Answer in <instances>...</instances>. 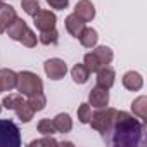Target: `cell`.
<instances>
[{"label": "cell", "instance_id": "obj_3", "mask_svg": "<svg viewBox=\"0 0 147 147\" xmlns=\"http://www.w3.org/2000/svg\"><path fill=\"white\" fill-rule=\"evenodd\" d=\"M21 131L11 119H0V147H19Z\"/></svg>", "mask_w": 147, "mask_h": 147}, {"label": "cell", "instance_id": "obj_14", "mask_svg": "<svg viewBox=\"0 0 147 147\" xmlns=\"http://www.w3.org/2000/svg\"><path fill=\"white\" fill-rule=\"evenodd\" d=\"M52 121H54V126L59 133H69L73 130V119L67 113H59Z\"/></svg>", "mask_w": 147, "mask_h": 147}, {"label": "cell", "instance_id": "obj_24", "mask_svg": "<svg viewBox=\"0 0 147 147\" xmlns=\"http://www.w3.org/2000/svg\"><path fill=\"white\" fill-rule=\"evenodd\" d=\"M38 133L40 135H43V137H47V135H54L57 130H55V126H54V121L52 119H49V118H43V119H40L38 121Z\"/></svg>", "mask_w": 147, "mask_h": 147}, {"label": "cell", "instance_id": "obj_1", "mask_svg": "<svg viewBox=\"0 0 147 147\" xmlns=\"http://www.w3.org/2000/svg\"><path fill=\"white\" fill-rule=\"evenodd\" d=\"M144 137V123L126 111L114 113L109 130L102 135L106 144L114 147H137Z\"/></svg>", "mask_w": 147, "mask_h": 147}, {"label": "cell", "instance_id": "obj_23", "mask_svg": "<svg viewBox=\"0 0 147 147\" xmlns=\"http://www.w3.org/2000/svg\"><path fill=\"white\" fill-rule=\"evenodd\" d=\"M83 64L87 66V69H88L90 73H97L100 67H104L94 52H88V54H85V57H83Z\"/></svg>", "mask_w": 147, "mask_h": 147}, {"label": "cell", "instance_id": "obj_17", "mask_svg": "<svg viewBox=\"0 0 147 147\" xmlns=\"http://www.w3.org/2000/svg\"><path fill=\"white\" fill-rule=\"evenodd\" d=\"M71 76H73V82L78 83V85H83L88 82V76H90V71L87 69L85 64H75L71 69Z\"/></svg>", "mask_w": 147, "mask_h": 147}, {"label": "cell", "instance_id": "obj_20", "mask_svg": "<svg viewBox=\"0 0 147 147\" xmlns=\"http://www.w3.org/2000/svg\"><path fill=\"white\" fill-rule=\"evenodd\" d=\"M26 102L31 106V109H33L35 113H40V111H43L45 106H47V97L43 95V92H38V94L30 95Z\"/></svg>", "mask_w": 147, "mask_h": 147}, {"label": "cell", "instance_id": "obj_4", "mask_svg": "<svg viewBox=\"0 0 147 147\" xmlns=\"http://www.w3.org/2000/svg\"><path fill=\"white\" fill-rule=\"evenodd\" d=\"M114 113H116V109L114 107H99L92 116H90V126L95 130V131H99L100 135H104L107 130H109V126H111V123H113V118H114Z\"/></svg>", "mask_w": 147, "mask_h": 147}, {"label": "cell", "instance_id": "obj_22", "mask_svg": "<svg viewBox=\"0 0 147 147\" xmlns=\"http://www.w3.org/2000/svg\"><path fill=\"white\" fill-rule=\"evenodd\" d=\"M59 40V33L55 28L52 30H47V31H40V36H38V42L43 43V45H55Z\"/></svg>", "mask_w": 147, "mask_h": 147}, {"label": "cell", "instance_id": "obj_30", "mask_svg": "<svg viewBox=\"0 0 147 147\" xmlns=\"http://www.w3.org/2000/svg\"><path fill=\"white\" fill-rule=\"evenodd\" d=\"M45 2H47L52 9H57V11H64V9L69 5V0H45Z\"/></svg>", "mask_w": 147, "mask_h": 147}, {"label": "cell", "instance_id": "obj_25", "mask_svg": "<svg viewBox=\"0 0 147 147\" xmlns=\"http://www.w3.org/2000/svg\"><path fill=\"white\" fill-rule=\"evenodd\" d=\"M19 42H21L24 47L33 49V47H36V43H38V36L35 35V31H33V30L26 28V30H24V33H23V36L19 38Z\"/></svg>", "mask_w": 147, "mask_h": 147}, {"label": "cell", "instance_id": "obj_11", "mask_svg": "<svg viewBox=\"0 0 147 147\" xmlns=\"http://www.w3.org/2000/svg\"><path fill=\"white\" fill-rule=\"evenodd\" d=\"M64 23H66V30H67V33H69L71 36H75V38H78V36L82 35L83 28H85V21H82L75 12L69 14V16L66 18Z\"/></svg>", "mask_w": 147, "mask_h": 147}, {"label": "cell", "instance_id": "obj_10", "mask_svg": "<svg viewBox=\"0 0 147 147\" xmlns=\"http://www.w3.org/2000/svg\"><path fill=\"white\" fill-rule=\"evenodd\" d=\"M123 87L130 92H138L144 87V78L137 71H128L123 75Z\"/></svg>", "mask_w": 147, "mask_h": 147}, {"label": "cell", "instance_id": "obj_29", "mask_svg": "<svg viewBox=\"0 0 147 147\" xmlns=\"http://www.w3.org/2000/svg\"><path fill=\"white\" fill-rule=\"evenodd\" d=\"M59 142L57 140H54L52 138V135H47V137H43V138H40V140H33V142H30V145L31 147H38V145H57Z\"/></svg>", "mask_w": 147, "mask_h": 147}, {"label": "cell", "instance_id": "obj_31", "mask_svg": "<svg viewBox=\"0 0 147 147\" xmlns=\"http://www.w3.org/2000/svg\"><path fill=\"white\" fill-rule=\"evenodd\" d=\"M4 31H5V28H4V26H2V24H0V35H2V33H4Z\"/></svg>", "mask_w": 147, "mask_h": 147}, {"label": "cell", "instance_id": "obj_19", "mask_svg": "<svg viewBox=\"0 0 147 147\" xmlns=\"http://www.w3.org/2000/svg\"><path fill=\"white\" fill-rule=\"evenodd\" d=\"M18 18V14H16V9L14 7H11V5H2V9H0V24H2L5 30H7V26L14 21Z\"/></svg>", "mask_w": 147, "mask_h": 147}, {"label": "cell", "instance_id": "obj_18", "mask_svg": "<svg viewBox=\"0 0 147 147\" xmlns=\"http://www.w3.org/2000/svg\"><path fill=\"white\" fill-rule=\"evenodd\" d=\"M16 114H18V118H19V121H23V123H30L31 119H33V116H35V111L31 109V106L26 102V100H23L16 109Z\"/></svg>", "mask_w": 147, "mask_h": 147}, {"label": "cell", "instance_id": "obj_27", "mask_svg": "<svg viewBox=\"0 0 147 147\" xmlns=\"http://www.w3.org/2000/svg\"><path fill=\"white\" fill-rule=\"evenodd\" d=\"M90 116H92V107H90V104H88V102L80 104V107H78V119H80V123L87 125V123L90 121Z\"/></svg>", "mask_w": 147, "mask_h": 147}, {"label": "cell", "instance_id": "obj_7", "mask_svg": "<svg viewBox=\"0 0 147 147\" xmlns=\"http://www.w3.org/2000/svg\"><path fill=\"white\" fill-rule=\"evenodd\" d=\"M88 104L94 106V107H106L109 104V90L107 88H102L99 85H95L90 94H88Z\"/></svg>", "mask_w": 147, "mask_h": 147}, {"label": "cell", "instance_id": "obj_32", "mask_svg": "<svg viewBox=\"0 0 147 147\" xmlns=\"http://www.w3.org/2000/svg\"><path fill=\"white\" fill-rule=\"evenodd\" d=\"M4 92V87H2V82H0V94H2Z\"/></svg>", "mask_w": 147, "mask_h": 147}, {"label": "cell", "instance_id": "obj_16", "mask_svg": "<svg viewBox=\"0 0 147 147\" xmlns=\"http://www.w3.org/2000/svg\"><path fill=\"white\" fill-rule=\"evenodd\" d=\"M28 28V24H26V21L24 19H21V18H16L9 26H7V35L12 38V40H18L19 42V38L23 36V33H24V30Z\"/></svg>", "mask_w": 147, "mask_h": 147}, {"label": "cell", "instance_id": "obj_33", "mask_svg": "<svg viewBox=\"0 0 147 147\" xmlns=\"http://www.w3.org/2000/svg\"><path fill=\"white\" fill-rule=\"evenodd\" d=\"M2 5H4V0H0V9H2Z\"/></svg>", "mask_w": 147, "mask_h": 147}, {"label": "cell", "instance_id": "obj_6", "mask_svg": "<svg viewBox=\"0 0 147 147\" xmlns=\"http://www.w3.org/2000/svg\"><path fill=\"white\" fill-rule=\"evenodd\" d=\"M35 26L38 31H47V30H52L55 28V23H57V18L52 11H45V9H40L35 16Z\"/></svg>", "mask_w": 147, "mask_h": 147}, {"label": "cell", "instance_id": "obj_21", "mask_svg": "<svg viewBox=\"0 0 147 147\" xmlns=\"http://www.w3.org/2000/svg\"><path fill=\"white\" fill-rule=\"evenodd\" d=\"M94 54L97 55V59L100 61V64H102V66H107V64H111V62H113V57H114V54H113V50H111L109 47H106V45H100V47H95V50H94Z\"/></svg>", "mask_w": 147, "mask_h": 147}, {"label": "cell", "instance_id": "obj_15", "mask_svg": "<svg viewBox=\"0 0 147 147\" xmlns=\"http://www.w3.org/2000/svg\"><path fill=\"white\" fill-rule=\"evenodd\" d=\"M0 82H2V87L4 90H12L16 88V83H18V73L9 69V67H4L0 69Z\"/></svg>", "mask_w": 147, "mask_h": 147}, {"label": "cell", "instance_id": "obj_13", "mask_svg": "<svg viewBox=\"0 0 147 147\" xmlns=\"http://www.w3.org/2000/svg\"><path fill=\"white\" fill-rule=\"evenodd\" d=\"M131 111H133V116H137L142 123H147V97L145 95L137 97L131 104Z\"/></svg>", "mask_w": 147, "mask_h": 147}, {"label": "cell", "instance_id": "obj_26", "mask_svg": "<svg viewBox=\"0 0 147 147\" xmlns=\"http://www.w3.org/2000/svg\"><path fill=\"white\" fill-rule=\"evenodd\" d=\"M21 102H23V95L21 94H9L4 99V102H2V107H5V109H16Z\"/></svg>", "mask_w": 147, "mask_h": 147}, {"label": "cell", "instance_id": "obj_28", "mask_svg": "<svg viewBox=\"0 0 147 147\" xmlns=\"http://www.w3.org/2000/svg\"><path fill=\"white\" fill-rule=\"evenodd\" d=\"M21 7L28 16H35L40 11V4L38 0H21Z\"/></svg>", "mask_w": 147, "mask_h": 147}, {"label": "cell", "instance_id": "obj_9", "mask_svg": "<svg viewBox=\"0 0 147 147\" xmlns=\"http://www.w3.org/2000/svg\"><path fill=\"white\" fill-rule=\"evenodd\" d=\"M95 82H97L99 87L109 90V88L114 85V82H116V73H114V69L109 67V66L100 67V69L97 71V78H95Z\"/></svg>", "mask_w": 147, "mask_h": 147}, {"label": "cell", "instance_id": "obj_5", "mask_svg": "<svg viewBox=\"0 0 147 147\" xmlns=\"http://www.w3.org/2000/svg\"><path fill=\"white\" fill-rule=\"evenodd\" d=\"M43 69H45V75L50 78V80H61L66 76L67 73V66L62 59L59 57H52V59H47L45 64H43Z\"/></svg>", "mask_w": 147, "mask_h": 147}, {"label": "cell", "instance_id": "obj_2", "mask_svg": "<svg viewBox=\"0 0 147 147\" xmlns=\"http://www.w3.org/2000/svg\"><path fill=\"white\" fill-rule=\"evenodd\" d=\"M16 88L21 95H33V94H38V92H43V82L42 78L33 71H21L18 73V83H16Z\"/></svg>", "mask_w": 147, "mask_h": 147}, {"label": "cell", "instance_id": "obj_8", "mask_svg": "<svg viewBox=\"0 0 147 147\" xmlns=\"http://www.w3.org/2000/svg\"><path fill=\"white\" fill-rule=\"evenodd\" d=\"M75 14L85 21V23H90L94 18H95V5L90 2V0H80V2L75 5Z\"/></svg>", "mask_w": 147, "mask_h": 147}, {"label": "cell", "instance_id": "obj_12", "mask_svg": "<svg viewBox=\"0 0 147 147\" xmlns=\"http://www.w3.org/2000/svg\"><path fill=\"white\" fill-rule=\"evenodd\" d=\"M78 40H80V43L85 47V49H94L95 45H97V42H99V33L94 30V28H83V31H82V35L78 36Z\"/></svg>", "mask_w": 147, "mask_h": 147}, {"label": "cell", "instance_id": "obj_34", "mask_svg": "<svg viewBox=\"0 0 147 147\" xmlns=\"http://www.w3.org/2000/svg\"><path fill=\"white\" fill-rule=\"evenodd\" d=\"M0 113H2V104H0Z\"/></svg>", "mask_w": 147, "mask_h": 147}]
</instances>
